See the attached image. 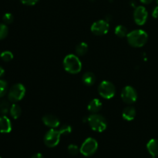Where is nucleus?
<instances>
[{"instance_id": "obj_1", "label": "nucleus", "mask_w": 158, "mask_h": 158, "mask_svg": "<svg viewBox=\"0 0 158 158\" xmlns=\"http://www.w3.org/2000/svg\"><path fill=\"white\" fill-rule=\"evenodd\" d=\"M127 40L128 43L133 47H142L148 42V35L144 30L136 29V30L128 32L127 35Z\"/></svg>"}, {"instance_id": "obj_2", "label": "nucleus", "mask_w": 158, "mask_h": 158, "mask_svg": "<svg viewBox=\"0 0 158 158\" xmlns=\"http://www.w3.org/2000/svg\"><path fill=\"white\" fill-rule=\"evenodd\" d=\"M63 67L67 73L71 74H77L81 71L82 63L77 56L69 54L63 60Z\"/></svg>"}, {"instance_id": "obj_3", "label": "nucleus", "mask_w": 158, "mask_h": 158, "mask_svg": "<svg viewBox=\"0 0 158 158\" xmlns=\"http://www.w3.org/2000/svg\"><path fill=\"white\" fill-rule=\"evenodd\" d=\"M88 123L93 131L96 132H103L107 127L106 118L98 114H92L87 118Z\"/></svg>"}, {"instance_id": "obj_4", "label": "nucleus", "mask_w": 158, "mask_h": 158, "mask_svg": "<svg viewBox=\"0 0 158 158\" xmlns=\"http://www.w3.org/2000/svg\"><path fill=\"white\" fill-rule=\"evenodd\" d=\"M26 94V87L22 83H16L14 84L9 89L8 93V99L12 103H15L20 101Z\"/></svg>"}, {"instance_id": "obj_5", "label": "nucleus", "mask_w": 158, "mask_h": 158, "mask_svg": "<svg viewBox=\"0 0 158 158\" xmlns=\"http://www.w3.org/2000/svg\"><path fill=\"white\" fill-rule=\"evenodd\" d=\"M98 149V143L93 137H88L84 140L80 147V151L85 157H90L97 152Z\"/></svg>"}, {"instance_id": "obj_6", "label": "nucleus", "mask_w": 158, "mask_h": 158, "mask_svg": "<svg viewBox=\"0 0 158 158\" xmlns=\"http://www.w3.org/2000/svg\"><path fill=\"white\" fill-rule=\"evenodd\" d=\"M63 135L60 130H56L51 128L46 134L44 137V143L48 148H55L59 144L60 137Z\"/></svg>"}, {"instance_id": "obj_7", "label": "nucleus", "mask_w": 158, "mask_h": 158, "mask_svg": "<svg viewBox=\"0 0 158 158\" xmlns=\"http://www.w3.org/2000/svg\"><path fill=\"white\" fill-rule=\"evenodd\" d=\"M98 92L103 98L109 100L115 96L116 87L113 83L105 80V81L101 82L99 85Z\"/></svg>"}, {"instance_id": "obj_8", "label": "nucleus", "mask_w": 158, "mask_h": 158, "mask_svg": "<svg viewBox=\"0 0 158 158\" xmlns=\"http://www.w3.org/2000/svg\"><path fill=\"white\" fill-rule=\"evenodd\" d=\"M121 98L124 103L132 104L137 100V90L131 86H126L121 91Z\"/></svg>"}, {"instance_id": "obj_9", "label": "nucleus", "mask_w": 158, "mask_h": 158, "mask_svg": "<svg viewBox=\"0 0 158 158\" xmlns=\"http://www.w3.org/2000/svg\"><path fill=\"white\" fill-rule=\"evenodd\" d=\"M110 29V24L108 21L103 19L98 20L93 23L91 26V32L97 35H103L108 32Z\"/></svg>"}, {"instance_id": "obj_10", "label": "nucleus", "mask_w": 158, "mask_h": 158, "mask_svg": "<svg viewBox=\"0 0 158 158\" xmlns=\"http://www.w3.org/2000/svg\"><path fill=\"white\" fill-rule=\"evenodd\" d=\"M148 12L144 6H137L134 12V19L138 26H143L148 20Z\"/></svg>"}, {"instance_id": "obj_11", "label": "nucleus", "mask_w": 158, "mask_h": 158, "mask_svg": "<svg viewBox=\"0 0 158 158\" xmlns=\"http://www.w3.org/2000/svg\"><path fill=\"white\" fill-rule=\"evenodd\" d=\"M42 120H43V123L48 127L55 129V128L59 127L60 125V120L52 114H46L43 117Z\"/></svg>"}, {"instance_id": "obj_12", "label": "nucleus", "mask_w": 158, "mask_h": 158, "mask_svg": "<svg viewBox=\"0 0 158 158\" xmlns=\"http://www.w3.org/2000/svg\"><path fill=\"white\" fill-rule=\"evenodd\" d=\"M12 123L10 120L6 116H1L0 117V133L2 134H8L12 131Z\"/></svg>"}, {"instance_id": "obj_13", "label": "nucleus", "mask_w": 158, "mask_h": 158, "mask_svg": "<svg viewBox=\"0 0 158 158\" xmlns=\"http://www.w3.org/2000/svg\"><path fill=\"white\" fill-rule=\"evenodd\" d=\"M102 107H103V104H102V102L100 101L99 99H94V100H91L90 102L88 104V110L92 114H97L98 112H100L101 110Z\"/></svg>"}, {"instance_id": "obj_14", "label": "nucleus", "mask_w": 158, "mask_h": 158, "mask_svg": "<svg viewBox=\"0 0 158 158\" xmlns=\"http://www.w3.org/2000/svg\"><path fill=\"white\" fill-rule=\"evenodd\" d=\"M122 117L125 120L131 121L136 117V110L134 106H127L123 110L122 113Z\"/></svg>"}, {"instance_id": "obj_15", "label": "nucleus", "mask_w": 158, "mask_h": 158, "mask_svg": "<svg viewBox=\"0 0 158 158\" xmlns=\"http://www.w3.org/2000/svg\"><path fill=\"white\" fill-rule=\"evenodd\" d=\"M148 151L153 157L158 156V140L157 139H151L147 144Z\"/></svg>"}, {"instance_id": "obj_16", "label": "nucleus", "mask_w": 158, "mask_h": 158, "mask_svg": "<svg viewBox=\"0 0 158 158\" xmlns=\"http://www.w3.org/2000/svg\"><path fill=\"white\" fill-rule=\"evenodd\" d=\"M82 81L86 86H92L96 83V77L92 72H86L82 77Z\"/></svg>"}, {"instance_id": "obj_17", "label": "nucleus", "mask_w": 158, "mask_h": 158, "mask_svg": "<svg viewBox=\"0 0 158 158\" xmlns=\"http://www.w3.org/2000/svg\"><path fill=\"white\" fill-rule=\"evenodd\" d=\"M9 114H10V115L12 116L13 119H15V120L18 119L21 116L22 114V109L19 105L16 104V103H13L11 106L10 110H9Z\"/></svg>"}, {"instance_id": "obj_18", "label": "nucleus", "mask_w": 158, "mask_h": 158, "mask_svg": "<svg viewBox=\"0 0 158 158\" xmlns=\"http://www.w3.org/2000/svg\"><path fill=\"white\" fill-rule=\"evenodd\" d=\"M114 32H115L116 35H117L118 37L123 38V37H127L128 34V30L126 26H123V25H119L115 28Z\"/></svg>"}, {"instance_id": "obj_19", "label": "nucleus", "mask_w": 158, "mask_h": 158, "mask_svg": "<svg viewBox=\"0 0 158 158\" xmlns=\"http://www.w3.org/2000/svg\"><path fill=\"white\" fill-rule=\"evenodd\" d=\"M88 45L86 43H80L76 47V52L78 56H83L87 52Z\"/></svg>"}, {"instance_id": "obj_20", "label": "nucleus", "mask_w": 158, "mask_h": 158, "mask_svg": "<svg viewBox=\"0 0 158 158\" xmlns=\"http://www.w3.org/2000/svg\"><path fill=\"white\" fill-rule=\"evenodd\" d=\"M10 107L11 106L9 105V103L7 100H2L0 101V114L6 115V114L9 113Z\"/></svg>"}, {"instance_id": "obj_21", "label": "nucleus", "mask_w": 158, "mask_h": 158, "mask_svg": "<svg viewBox=\"0 0 158 158\" xmlns=\"http://www.w3.org/2000/svg\"><path fill=\"white\" fill-rule=\"evenodd\" d=\"M8 91V83L6 80H0V98L3 97Z\"/></svg>"}, {"instance_id": "obj_22", "label": "nucleus", "mask_w": 158, "mask_h": 158, "mask_svg": "<svg viewBox=\"0 0 158 158\" xmlns=\"http://www.w3.org/2000/svg\"><path fill=\"white\" fill-rule=\"evenodd\" d=\"M9 33V29L6 24L0 23V40H4Z\"/></svg>"}, {"instance_id": "obj_23", "label": "nucleus", "mask_w": 158, "mask_h": 158, "mask_svg": "<svg viewBox=\"0 0 158 158\" xmlns=\"http://www.w3.org/2000/svg\"><path fill=\"white\" fill-rule=\"evenodd\" d=\"M1 58L5 62H9L13 59V54L10 51H4L1 53Z\"/></svg>"}, {"instance_id": "obj_24", "label": "nucleus", "mask_w": 158, "mask_h": 158, "mask_svg": "<svg viewBox=\"0 0 158 158\" xmlns=\"http://www.w3.org/2000/svg\"><path fill=\"white\" fill-rule=\"evenodd\" d=\"M68 152L70 155L72 156H76L79 154V151H80V149H79L78 146L76 144H69L68 146Z\"/></svg>"}, {"instance_id": "obj_25", "label": "nucleus", "mask_w": 158, "mask_h": 158, "mask_svg": "<svg viewBox=\"0 0 158 158\" xmlns=\"http://www.w3.org/2000/svg\"><path fill=\"white\" fill-rule=\"evenodd\" d=\"M2 19L6 24H11L13 22V15L11 13H6L3 15Z\"/></svg>"}, {"instance_id": "obj_26", "label": "nucleus", "mask_w": 158, "mask_h": 158, "mask_svg": "<svg viewBox=\"0 0 158 158\" xmlns=\"http://www.w3.org/2000/svg\"><path fill=\"white\" fill-rule=\"evenodd\" d=\"M60 130L63 135L69 134L72 132V127L69 125H63V126L61 127V128Z\"/></svg>"}, {"instance_id": "obj_27", "label": "nucleus", "mask_w": 158, "mask_h": 158, "mask_svg": "<svg viewBox=\"0 0 158 158\" xmlns=\"http://www.w3.org/2000/svg\"><path fill=\"white\" fill-rule=\"evenodd\" d=\"M23 4L26 5V6H34L40 0H20Z\"/></svg>"}, {"instance_id": "obj_28", "label": "nucleus", "mask_w": 158, "mask_h": 158, "mask_svg": "<svg viewBox=\"0 0 158 158\" xmlns=\"http://www.w3.org/2000/svg\"><path fill=\"white\" fill-rule=\"evenodd\" d=\"M152 15L154 18H155V19L158 18V6H156V7L154 9V10H153Z\"/></svg>"}, {"instance_id": "obj_29", "label": "nucleus", "mask_w": 158, "mask_h": 158, "mask_svg": "<svg viewBox=\"0 0 158 158\" xmlns=\"http://www.w3.org/2000/svg\"><path fill=\"white\" fill-rule=\"evenodd\" d=\"M31 158H44V157H43V154H40V153H37V154H33Z\"/></svg>"}, {"instance_id": "obj_30", "label": "nucleus", "mask_w": 158, "mask_h": 158, "mask_svg": "<svg viewBox=\"0 0 158 158\" xmlns=\"http://www.w3.org/2000/svg\"><path fill=\"white\" fill-rule=\"evenodd\" d=\"M140 1L143 4H150L153 0H140Z\"/></svg>"}, {"instance_id": "obj_31", "label": "nucleus", "mask_w": 158, "mask_h": 158, "mask_svg": "<svg viewBox=\"0 0 158 158\" xmlns=\"http://www.w3.org/2000/svg\"><path fill=\"white\" fill-rule=\"evenodd\" d=\"M4 73H5L4 69H3L2 67H1V66H0V77H2L3 74H4Z\"/></svg>"}, {"instance_id": "obj_32", "label": "nucleus", "mask_w": 158, "mask_h": 158, "mask_svg": "<svg viewBox=\"0 0 158 158\" xmlns=\"http://www.w3.org/2000/svg\"><path fill=\"white\" fill-rule=\"evenodd\" d=\"M152 158H157V157H153Z\"/></svg>"}, {"instance_id": "obj_33", "label": "nucleus", "mask_w": 158, "mask_h": 158, "mask_svg": "<svg viewBox=\"0 0 158 158\" xmlns=\"http://www.w3.org/2000/svg\"><path fill=\"white\" fill-rule=\"evenodd\" d=\"M157 5H158V0H157Z\"/></svg>"}, {"instance_id": "obj_34", "label": "nucleus", "mask_w": 158, "mask_h": 158, "mask_svg": "<svg viewBox=\"0 0 158 158\" xmlns=\"http://www.w3.org/2000/svg\"><path fill=\"white\" fill-rule=\"evenodd\" d=\"M0 57H1V52H0Z\"/></svg>"}, {"instance_id": "obj_35", "label": "nucleus", "mask_w": 158, "mask_h": 158, "mask_svg": "<svg viewBox=\"0 0 158 158\" xmlns=\"http://www.w3.org/2000/svg\"><path fill=\"white\" fill-rule=\"evenodd\" d=\"M0 158H1V157H0Z\"/></svg>"}]
</instances>
